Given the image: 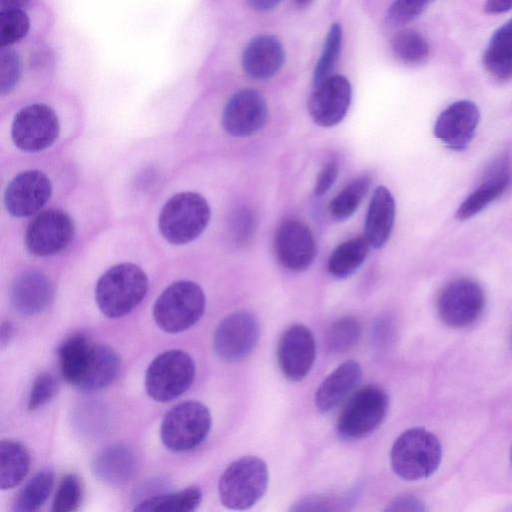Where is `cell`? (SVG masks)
<instances>
[{"label":"cell","mask_w":512,"mask_h":512,"mask_svg":"<svg viewBox=\"0 0 512 512\" xmlns=\"http://www.w3.org/2000/svg\"><path fill=\"white\" fill-rule=\"evenodd\" d=\"M147 290L146 273L136 264L121 263L99 278L95 299L105 316L116 319L130 313L143 300Z\"/></svg>","instance_id":"cell-1"},{"label":"cell","mask_w":512,"mask_h":512,"mask_svg":"<svg viewBox=\"0 0 512 512\" xmlns=\"http://www.w3.org/2000/svg\"><path fill=\"white\" fill-rule=\"evenodd\" d=\"M442 447L439 439L423 427L404 431L393 443L390 460L402 479L415 481L429 477L439 467Z\"/></svg>","instance_id":"cell-2"},{"label":"cell","mask_w":512,"mask_h":512,"mask_svg":"<svg viewBox=\"0 0 512 512\" xmlns=\"http://www.w3.org/2000/svg\"><path fill=\"white\" fill-rule=\"evenodd\" d=\"M269 474L265 461L245 456L231 463L220 477L218 494L228 509L246 510L265 494Z\"/></svg>","instance_id":"cell-3"},{"label":"cell","mask_w":512,"mask_h":512,"mask_svg":"<svg viewBox=\"0 0 512 512\" xmlns=\"http://www.w3.org/2000/svg\"><path fill=\"white\" fill-rule=\"evenodd\" d=\"M206 297L202 288L182 280L168 286L157 298L153 318L167 333H179L193 326L203 315Z\"/></svg>","instance_id":"cell-4"},{"label":"cell","mask_w":512,"mask_h":512,"mask_svg":"<svg viewBox=\"0 0 512 512\" xmlns=\"http://www.w3.org/2000/svg\"><path fill=\"white\" fill-rule=\"evenodd\" d=\"M210 219L206 199L195 192H181L172 196L162 207L158 226L170 243L181 245L197 238Z\"/></svg>","instance_id":"cell-5"},{"label":"cell","mask_w":512,"mask_h":512,"mask_svg":"<svg viewBox=\"0 0 512 512\" xmlns=\"http://www.w3.org/2000/svg\"><path fill=\"white\" fill-rule=\"evenodd\" d=\"M192 357L180 349L164 351L149 364L145 373V389L156 402H168L181 396L195 377Z\"/></svg>","instance_id":"cell-6"},{"label":"cell","mask_w":512,"mask_h":512,"mask_svg":"<svg viewBox=\"0 0 512 512\" xmlns=\"http://www.w3.org/2000/svg\"><path fill=\"white\" fill-rule=\"evenodd\" d=\"M212 424L207 406L198 401H185L171 408L164 416L160 437L173 452H187L200 445Z\"/></svg>","instance_id":"cell-7"},{"label":"cell","mask_w":512,"mask_h":512,"mask_svg":"<svg viewBox=\"0 0 512 512\" xmlns=\"http://www.w3.org/2000/svg\"><path fill=\"white\" fill-rule=\"evenodd\" d=\"M388 407V396L381 387L367 385L360 388L349 398L339 415V434L348 439L371 434L385 419Z\"/></svg>","instance_id":"cell-8"},{"label":"cell","mask_w":512,"mask_h":512,"mask_svg":"<svg viewBox=\"0 0 512 512\" xmlns=\"http://www.w3.org/2000/svg\"><path fill=\"white\" fill-rule=\"evenodd\" d=\"M60 124L48 105L35 103L23 107L14 117L11 136L22 151L37 152L51 146L59 136Z\"/></svg>","instance_id":"cell-9"},{"label":"cell","mask_w":512,"mask_h":512,"mask_svg":"<svg viewBox=\"0 0 512 512\" xmlns=\"http://www.w3.org/2000/svg\"><path fill=\"white\" fill-rule=\"evenodd\" d=\"M485 306V295L474 280L461 278L441 291L437 309L441 320L450 327L462 328L475 322Z\"/></svg>","instance_id":"cell-10"},{"label":"cell","mask_w":512,"mask_h":512,"mask_svg":"<svg viewBox=\"0 0 512 512\" xmlns=\"http://www.w3.org/2000/svg\"><path fill=\"white\" fill-rule=\"evenodd\" d=\"M259 335L255 316L247 311H237L226 316L216 327L213 348L221 359L237 362L253 351Z\"/></svg>","instance_id":"cell-11"},{"label":"cell","mask_w":512,"mask_h":512,"mask_svg":"<svg viewBox=\"0 0 512 512\" xmlns=\"http://www.w3.org/2000/svg\"><path fill=\"white\" fill-rule=\"evenodd\" d=\"M74 236L71 217L60 209H49L37 215L25 232V245L36 256H50L64 250Z\"/></svg>","instance_id":"cell-12"},{"label":"cell","mask_w":512,"mask_h":512,"mask_svg":"<svg viewBox=\"0 0 512 512\" xmlns=\"http://www.w3.org/2000/svg\"><path fill=\"white\" fill-rule=\"evenodd\" d=\"M268 119V105L263 95L246 88L233 94L222 112L224 130L235 137H246L261 130Z\"/></svg>","instance_id":"cell-13"},{"label":"cell","mask_w":512,"mask_h":512,"mask_svg":"<svg viewBox=\"0 0 512 512\" xmlns=\"http://www.w3.org/2000/svg\"><path fill=\"white\" fill-rule=\"evenodd\" d=\"M316 357L312 332L302 324L288 327L280 336L277 360L282 374L290 381H300L310 372Z\"/></svg>","instance_id":"cell-14"},{"label":"cell","mask_w":512,"mask_h":512,"mask_svg":"<svg viewBox=\"0 0 512 512\" xmlns=\"http://www.w3.org/2000/svg\"><path fill=\"white\" fill-rule=\"evenodd\" d=\"M274 247L279 263L296 272L308 269L317 254L316 242L310 228L296 219H288L280 224Z\"/></svg>","instance_id":"cell-15"},{"label":"cell","mask_w":512,"mask_h":512,"mask_svg":"<svg viewBox=\"0 0 512 512\" xmlns=\"http://www.w3.org/2000/svg\"><path fill=\"white\" fill-rule=\"evenodd\" d=\"M308 101V111L319 126L332 127L345 117L352 98L349 80L343 75H331L314 87Z\"/></svg>","instance_id":"cell-16"},{"label":"cell","mask_w":512,"mask_h":512,"mask_svg":"<svg viewBox=\"0 0 512 512\" xmlns=\"http://www.w3.org/2000/svg\"><path fill=\"white\" fill-rule=\"evenodd\" d=\"M51 192V182L43 172L27 170L11 180L5 190L4 204L12 216L27 217L45 205Z\"/></svg>","instance_id":"cell-17"},{"label":"cell","mask_w":512,"mask_h":512,"mask_svg":"<svg viewBox=\"0 0 512 512\" xmlns=\"http://www.w3.org/2000/svg\"><path fill=\"white\" fill-rule=\"evenodd\" d=\"M479 119V109L474 102L456 101L439 114L434 135L449 148L463 150L473 139Z\"/></svg>","instance_id":"cell-18"},{"label":"cell","mask_w":512,"mask_h":512,"mask_svg":"<svg viewBox=\"0 0 512 512\" xmlns=\"http://www.w3.org/2000/svg\"><path fill=\"white\" fill-rule=\"evenodd\" d=\"M54 286L50 278L39 270H27L18 275L10 292L13 307L23 315H36L51 303Z\"/></svg>","instance_id":"cell-19"},{"label":"cell","mask_w":512,"mask_h":512,"mask_svg":"<svg viewBox=\"0 0 512 512\" xmlns=\"http://www.w3.org/2000/svg\"><path fill=\"white\" fill-rule=\"evenodd\" d=\"M285 50L274 35H259L245 46L241 63L245 74L255 80L273 77L283 66Z\"/></svg>","instance_id":"cell-20"},{"label":"cell","mask_w":512,"mask_h":512,"mask_svg":"<svg viewBox=\"0 0 512 512\" xmlns=\"http://www.w3.org/2000/svg\"><path fill=\"white\" fill-rule=\"evenodd\" d=\"M512 183V170L506 159L498 160L482 183L460 204L455 217L467 220L498 199Z\"/></svg>","instance_id":"cell-21"},{"label":"cell","mask_w":512,"mask_h":512,"mask_svg":"<svg viewBox=\"0 0 512 512\" xmlns=\"http://www.w3.org/2000/svg\"><path fill=\"white\" fill-rule=\"evenodd\" d=\"M362 378L361 365L348 360L332 371L315 393V404L322 413H327L342 403L356 388Z\"/></svg>","instance_id":"cell-22"},{"label":"cell","mask_w":512,"mask_h":512,"mask_svg":"<svg viewBox=\"0 0 512 512\" xmlns=\"http://www.w3.org/2000/svg\"><path fill=\"white\" fill-rule=\"evenodd\" d=\"M94 476L109 485H121L134 476L137 459L134 451L125 444H113L101 449L93 458Z\"/></svg>","instance_id":"cell-23"},{"label":"cell","mask_w":512,"mask_h":512,"mask_svg":"<svg viewBox=\"0 0 512 512\" xmlns=\"http://www.w3.org/2000/svg\"><path fill=\"white\" fill-rule=\"evenodd\" d=\"M396 215L395 200L384 186L374 190L367 210L364 236L373 248H381L393 230Z\"/></svg>","instance_id":"cell-24"},{"label":"cell","mask_w":512,"mask_h":512,"mask_svg":"<svg viewBox=\"0 0 512 512\" xmlns=\"http://www.w3.org/2000/svg\"><path fill=\"white\" fill-rule=\"evenodd\" d=\"M120 357L110 346L93 343L89 357L76 386L82 391H97L110 385L120 370Z\"/></svg>","instance_id":"cell-25"},{"label":"cell","mask_w":512,"mask_h":512,"mask_svg":"<svg viewBox=\"0 0 512 512\" xmlns=\"http://www.w3.org/2000/svg\"><path fill=\"white\" fill-rule=\"evenodd\" d=\"M486 72L497 81L512 78V19L491 36L482 58Z\"/></svg>","instance_id":"cell-26"},{"label":"cell","mask_w":512,"mask_h":512,"mask_svg":"<svg viewBox=\"0 0 512 512\" xmlns=\"http://www.w3.org/2000/svg\"><path fill=\"white\" fill-rule=\"evenodd\" d=\"M93 342L84 334L67 338L58 349V362L63 379L76 388L85 369Z\"/></svg>","instance_id":"cell-27"},{"label":"cell","mask_w":512,"mask_h":512,"mask_svg":"<svg viewBox=\"0 0 512 512\" xmlns=\"http://www.w3.org/2000/svg\"><path fill=\"white\" fill-rule=\"evenodd\" d=\"M30 467V455L27 448L14 440H2L0 443V488L12 489L19 485Z\"/></svg>","instance_id":"cell-28"},{"label":"cell","mask_w":512,"mask_h":512,"mask_svg":"<svg viewBox=\"0 0 512 512\" xmlns=\"http://www.w3.org/2000/svg\"><path fill=\"white\" fill-rule=\"evenodd\" d=\"M370 248L364 235L342 242L329 256V273L337 278L350 276L363 264Z\"/></svg>","instance_id":"cell-29"},{"label":"cell","mask_w":512,"mask_h":512,"mask_svg":"<svg viewBox=\"0 0 512 512\" xmlns=\"http://www.w3.org/2000/svg\"><path fill=\"white\" fill-rule=\"evenodd\" d=\"M202 501L199 487L191 486L177 492L159 493L135 504L134 511L140 512H191Z\"/></svg>","instance_id":"cell-30"},{"label":"cell","mask_w":512,"mask_h":512,"mask_svg":"<svg viewBox=\"0 0 512 512\" xmlns=\"http://www.w3.org/2000/svg\"><path fill=\"white\" fill-rule=\"evenodd\" d=\"M54 483V475L50 469L37 472L20 490L13 510L17 512L36 511L48 499Z\"/></svg>","instance_id":"cell-31"},{"label":"cell","mask_w":512,"mask_h":512,"mask_svg":"<svg viewBox=\"0 0 512 512\" xmlns=\"http://www.w3.org/2000/svg\"><path fill=\"white\" fill-rule=\"evenodd\" d=\"M391 49L401 62L419 65L429 57L430 46L427 40L414 30H401L391 39Z\"/></svg>","instance_id":"cell-32"},{"label":"cell","mask_w":512,"mask_h":512,"mask_svg":"<svg viewBox=\"0 0 512 512\" xmlns=\"http://www.w3.org/2000/svg\"><path fill=\"white\" fill-rule=\"evenodd\" d=\"M371 179L360 176L344 187L330 202L329 213L336 220H345L359 207L369 191Z\"/></svg>","instance_id":"cell-33"},{"label":"cell","mask_w":512,"mask_h":512,"mask_svg":"<svg viewBox=\"0 0 512 512\" xmlns=\"http://www.w3.org/2000/svg\"><path fill=\"white\" fill-rule=\"evenodd\" d=\"M342 27L333 23L327 33L322 52L313 71L314 87L332 75L342 46Z\"/></svg>","instance_id":"cell-34"},{"label":"cell","mask_w":512,"mask_h":512,"mask_svg":"<svg viewBox=\"0 0 512 512\" xmlns=\"http://www.w3.org/2000/svg\"><path fill=\"white\" fill-rule=\"evenodd\" d=\"M361 336V325L354 317H343L335 321L327 333L328 347L337 353L351 349Z\"/></svg>","instance_id":"cell-35"},{"label":"cell","mask_w":512,"mask_h":512,"mask_svg":"<svg viewBox=\"0 0 512 512\" xmlns=\"http://www.w3.org/2000/svg\"><path fill=\"white\" fill-rule=\"evenodd\" d=\"M30 30L29 16L22 9L0 12V46H11L26 37Z\"/></svg>","instance_id":"cell-36"},{"label":"cell","mask_w":512,"mask_h":512,"mask_svg":"<svg viewBox=\"0 0 512 512\" xmlns=\"http://www.w3.org/2000/svg\"><path fill=\"white\" fill-rule=\"evenodd\" d=\"M82 499L81 481L75 474H66L56 491L53 503V512L76 511Z\"/></svg>","instance_id":"cell-37"},{"label":"cell","mask_w":512,"mask_h":512,"mask_svg":"<svg viewBox=\"0 0 512 512\" xmlns=\"http://www.w3.org/2000/svg\"><path fill=\"white\" fill-rule=\"evenodd\" d=\"M21 77V60L18 53L10 46L0 49V91L10 93Z\"/></svg>","instance_id":"cell-38"},{"label":"cell","mask_w":512,"mask_h":512,"mask_svg":"<svg viewBox=\"0 0 512 512\" xmlns=\"http://www.w3.org/2000/svg\"><path fill=\"white\" fill-rule=\"evenodd\" d=\"M434 0H394L387 10L386 21L391 26H400L417 18Z\"/></svg>","instance_id":"cell-39"},{"label":"cell","mask_w":512,"mask_h":512,"mask_svg":"<svg viewBox=\"0 0 512 512\" xmlns=\"http://www.w3.org/2000/svg\"><path fill=\"white\" fill-rule=\"evenodd\" d=\"M57 383L49 372H43L35 378L28 398V409L37 410L48 403L55 395Z\"/></svg>","instance_id":"cell-40"},{"label":"cell","mask_w":512,"mask_h":512,"mask_svg":"<svg viewBox=\"0 0 512 512\" xmlns=\"http://www.w3.org/2000/svg\"><path fill=\"white\" fill-rule=\"evenodd\" d=\"M232 230L237 242L240 244L248 242L255 230L253 213L247 209L237 211L232 219Z\"/></svg>","instance_id":"cell-41"},{"label":"cell","mask_w":512,"mask_h":512,"mask_svg":"<svg viewBox=\"0 0 512 512\" xmlns=\"http://www.w3.org/2000/svg\"><path fill=\"white\" fill-rule=\"evenodd\" d=\"M337 175V164L334 162L327 163L317 175L314 185V194L316 196L324 195L336 181Z\"/></svg>","instance_id":"cell-42"},{"label":"cell","mask_w":512,"mask_h":512,"mask_svg":"<svg viewBox=\"0 0 512 512\" xmlns=\"http://www.w3.org/2000/svg\"><path fill=\"white\" fill-rule=\"evenodd\" d=\"M386 511H423V502L414 495L404 494L396 497L385 509Z\"/></svg>","instance_id":"cell-43"},{"label":"cell","mask_w":512,"mask_h":512,"mask_svg":"<svg viewBox=\"0 0 512 512\" xmlns=\"http://www.w3.org/2000/svg\"><path fill=\"white\" fill-rule=\"evenodd\" d=\"M512 9V0H486L485 11L490 14H501Z\"/></svg>","instance_id":"cell-44"},{"label":"cell","mask_w":512,"mask_h":512,"mask_svg":"<svg viewBox=\"0 0 512 512\" xmlns=\"http://www.w3.org/2000/svg\"><path fill=\"white\" fill-rule=\"evenodd\" d=\"M282 0H247L250 7L257 11H268L276 6L281 2Z\"/></svg>","instance_id":"cell-45"},{"label":"cell","mask_w":512,"mask_h":512,"mask_svg":"<svg viewBox=\"0 0 512 512\" xmlns=\"http://www.w3.org/2000/svg\"><path fill=\"white\" fill-rule=\"evenodd\" d=\"M13 332L12 324L9 321H2L0 328V343L2 348L8 344L13 336Z\"/></svg>","instance_id":"cell-46"},{"label":"cell","mask_w":512,"mask_h":512,"mask_svg":"<svg viewBox=\"0 0 512 512\" xmlns=\"http://www.w3.org/2000/svg\"><path fill=\"white\" fill-rule=\"evenodd\" d=\"M29 2H30V0H0V8H1V10L22 9Z\"/></svg>","instance_id":"cell-47"},{"label":"cell","mask_w":512,"mask_h":512,"mask_svg":"<svg viewBox=\"0 0 512 512\" xmlns=\"http://www.w3.org/2000/svg\"><path fill=\"white\" fill-rule=\"evenodd\" d=\"M312 0H296V3L299 5V6H306L308 5Z\"/></svg>","instance_id":"cell-48"},{"label":"cell","mask_w":512,"mask_h":512,"mask_svg":"<svg viewBox=\"0 0 512 512\" xmlns=\"http://www.w3.org/2000/svg\"><path fill=\"white\" fill-rule=\"evenodd\" d=\"M511 463H512V449H511Z\"/></svg>","instance_id":"cell-49"}]
</instances>
